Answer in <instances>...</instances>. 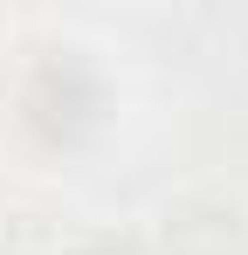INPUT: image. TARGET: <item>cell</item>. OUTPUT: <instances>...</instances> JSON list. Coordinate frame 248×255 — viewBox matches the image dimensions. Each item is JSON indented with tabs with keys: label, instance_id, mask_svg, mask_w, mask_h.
I'll return each mask as SVG.
<instances>
[{
	"label": "cell",
	"instance_id": "obj_2",
	"mask_svg": "<svg viewBox=\"0 0 248 255\" xmlns=\"http://www.w3.org/2000/svg\"><path fill=\"white\" fill-rule=\"evenodd\" d=\"M152 255H248V207L228 193H179L159 214Z\"/></svg>",
	"mask_w": 248,
	"mask_h": 255
},
{
	"label": "cell",
	"instance_id": "obj_1",
	"mask_svg": "<svg viewBox=\"0 0 248 255\" xmlns=\"http://www.w3.org/2000/svg\"><path fill=\"white\" fill-rule=\"evenodd\" d=\"M7 118L41 159H76L111 131L118 83L97 62V48L69 42V35H41L21 48V62L7 76Z\"/></svg>",
	"mask_w": 248,
	"mask_h": 255
},
{
	"label": "cell",
	"instance_id": "obj_3",
	"mask_svg": "<svg viewBox=\"0 0 248 255\" xmlns=\"http://www.w3.org/2000/svg\"><path fill=\"white\" fill-rule=\"evenodd\" d=\"M76 255H152V242H145V235H131V228H104V235L76 242Z\"/></svg>",
	"mask_w": 248,
	"mask_h": 255
}]
</instances>
